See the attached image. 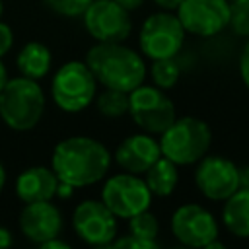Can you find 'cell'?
Instances as JSON below:
<instances>
[{"instance_id": "27", "label": "cell", "mask_w": 249, "mask_h": 249, "mask_svg": "<svg viewBox=\"0 0 249 249\" xmlns=\"http://www.w3.org/2000/svg\"><path fill=\"white\" fill-rule=\"evenodd\" d=\"M239 72H241L243 84H245L247 89H249V41H247V45L243 47V53H241V56H239Z\"/></svg>"}, {"instance_id": "34", "label": "cell", "mask_w": 249, "mask_h": 249, "mask_svg": "<svg viewBox=\"0 0 249 249\" xmlns=\"http://www.w3.org/2000/svg\"><path fill=\"white\" fill-rule=\"evenodd\" d=\"M6 82H8V70H6V66L2 62V58H0V91H2V88H4Z\"/></svg>"}, {"instance_id": "11", "label": "cell", "mask_w": 249, "mask_h": 249, "mask_svg": "<svg viewBox=\"0 0 249 249\" xmlns=\"http://www.w3.org/2000/svg\"><path fill=\"white\" fill-rule=\"evenodd\" d=\"M177 18L187 33L196 37H212L230 25V2L183 0L177 8Z\"/></svg>"}, {"instance_id": "22", "label": "cell", "mask_w": 249, "mask_h": 249, "mask_svg": "<svg viewBox=\"0 0 249 249\" xmlns=\"http://www.w3.org/2000/svg\"><path fill=\"white\" fill-rule=\"evenodd\" d=\"M128 233L138 235L142 239L158 241V233H160L158 218L150 210H142V212L134 214L132 218H128Z\"/></svg>"}, {"instance_id": "2", "label": "cell", "mask_w": 249, "mask_h": 249, "mask_svg": "<svg viewBox=\"0 0 249 249\" xmlns=\"http://www.w3.org/2000/svg\"><path fill=\"white\" fill-rule=\"evenodd\" d=\"M86 64L97 84L126 93L144 84L146 78V62L140 53L123 43H95L86 53Z\"/></svg>"}, {"instance_id": "10", "label": "cell", "mask_w": 249, "mask_h": 249, "mask_svg": "<svg viewBox=\"0 0 249 249\" xmlns=\"http://www.w3.org/2000/svg\"><path fill=\"white\" fill-rule=\"evenodd\" d=\"M74 233L88 245L109 247V243L119 235L117 216L99 200H82L72 212Z\"/></svg>"}, {"instance_id": "7", "label": "cell", "mask_w": 249, "mask_h": 249, "mask_svg": "<svg viewBox=\"0 0 249 249\" xmlns=\"http://www.w3.org/2000/svg\"><path fill=\"white\" fill-rule=\"evenodd\" d=\"M185 27L181 25L177 14H171L167 10L150 14L142 25L138 35L140 51L146 58H171L175 56L185 41Z\"/></svg>"}, {"instance_id": "4", "label": "cell", "mask_w": 249, "mask_h": 249, "mask_svg": "<svg viewBox=\"0 0 249 249\" xmlns=\"http://www.w3.org/2000/svg\"><path fill=\"white\" fill-rule=\"evenodd\" d=\"M161 156L171 160L177 165H191L202 160L212 144L210 126L196 117L175 119L160 134Z\"/></svg>"}, {"instance_id": "6", "label": "cell", "mask_w": 249, "mask_h": 249, "mask_svg": "<svg viewBox=\"0 0 249 249\" xmlns=\"http://www.w3.org/2000/svg\"><path fill=\"white\" fill-rule=\"evenodd\" d=\"M128 115L140 130L150 134H161L177 119L175 105L165 89L146 84L128 91Z\"/></svg>"}, {"instance_id": "16", "label": "cell", "mask_w": 249, "mask_h": 249, "mask_svg": "<svg viewBox=\"0 0 249 249\" xmlns=\"http://www.w3.org/2000/svg\"><path fill=\"white\" fill-rule=\"evenodd\" d=\"M56 185H58V177L53 171V167L31 165L18 175L16 196L23 204L39 202V200H53L56 195Z\"/></svg>"}, {"instance_id": "23", "label": "cell", "mask_w": 249, "mask_h": 249, "mask_svg": "<svg viewBox=\"0 0 249 249\" xmlns=\"http://www.w3.org/2000/svg\"><path fill=\"white\" fill-rule=\"evenodd\" d=\"M230 25L235 35L249 37V0H233L230 4Z\"/></svg>"}, {"instance_id": "25", "label": "cell", "mask_w": 249, "mask_h": 249, "mask_svg": "<svg viewBox=\"0 0 249 249\" xmlns=\"http://www.w3.org/2000/svg\"><path fill=\"white\" fill-rule=\"evenodd\" d=\"M160 243L158 241H150V239H142L138 235L126 233L123 237H115L109 247H117V249H156Z\"/></svg>"}, {"instance_id": "28", "label": "cell", "mask_w": 249, "mask_h": 249, "mask_svg": "<svg viewBox=\"0 0 249 249\" xmlns=\"http://www.w3.org/2000/svg\"><path fill=\"white\" fill-rule=\"evenodd\" d=\"M39 247H41V249H70L72 245H70L68 241L60 239V235H56V237L47 239V241H45V243H41Z\"/></svg>"}, {"instance_id": "21", "label": "cell", "mask_w": 249, "mask_h": 249, "mask_svg": "<svg viewBox=\"0 0 249 249\" xmlns=\"http://www.w3.org/2000/svg\"><path fill=\"white\" fill-rule=\"evenodd\" d=\"M150 76H152L154 86H158L161 89H171L177 84L179 76H181V68H179L175 56H171V58H156V60H152Z\"/></svg>"}, {"instance_id": "31", "label": "cell", "mask_w": 249, "mask_h": 249, "mask_svg": "<svg viewBox=\"0 0 249 249\" xmlns=\"http://www.w3.org/2000/svg\"><path fill=\"white\" fill-rule=\"evenodd\" d=\"M181 2H183V0H154V4H156V6H160L161 10H167V12L177 10Z\"/></svg>"}, {"instance_id": "26", "label": "cell", "mask_w": 249, "mask_h": 249, "mask_svg": "<svg viewBox=\"0 0 249 249\" xmlns=\"http://www.w3.org/2000/svg\"><path fill=\"white\" fill-rule=\"evenodd\" d=\"M12 45H14V31H12V27L8 23L0 21V58L6 53H10Z\"/></svg>"}, {"instance_id": "30", "label": "cell", "mask_w": 249, "mask_h": 249, "mask_svg": "<svg viewBox=\"0 0 249 249\" xmlns=\"http://www.w3.org/2000/svg\"><path fill=\"white\" fill-rule=\"evenodd\" d=\"M12 241H14V237H12V231H10L8 228L0 226V249H6V247H10V245H12Z\"/></svg>"}, {"instance_id": "15", "label": "cell", "mask_w": 249, "mask_h": 249, "mask_svg": "<svg viewBox=\"0 0 249 249\" xmlns=\"http://www.w3.org/2000/svg\"><path fill=\"white\" fill-rule=\"evenodd\" d=\"M121 169L136 175H144L160 158V142L150 132H136L123 138L113 154Z\"/></svg>"}, {"instance_id": "20", "label": "cell", "mask_w": 249, "mask_h": 249, "mask_svg": "<svg viewBox=\"0 0 249 249\" xmlns=\"http://www.w3.org/2000/svg\"><path fill=\"white\" fill-rule=\"evenodd\" d=\"M95 107L103 117L117 119L128 113V93L113 88H105L95 95Z\"/></svg>"}, {"instance_id": "9", "label": "cell", "mask_w": 249, "mask_h": 249, "mask_svg": "<svg viewBox=\"0 0 249 249\" xmlns=\"http://www.w3.org/2000/svg\"><path fill=\"white\" fill-rule=\"evenodd\" d=\"M84 29L97 43H123L132 31V19L115 0H93L82 14Z\"/></svg>"}, {"instance_id": "3", "label": "cell", "mask_w": 249, "mask_h": 249, "mask_svg": "<svg viewBox=\"0 0 249 249\" xmlns=\"http://www.w3.org/2000/svg\"><path fill=\"white\" fill-rule=\"evenodd\" d=\"M45 113V93L39 80L25 76L8 78L0 91V119L16 130L27 132L39 124Z\"/></svg>"}, {"instance_id": "5", "label": "cell", "mask_w": 249, "mask_h": 249, "mask_svg": "<svg viewBox=\"0 0 249 249\" xmlns=\"http://www.w3.org/2000/svg\"><path fill=\"white\" fill-rule=\"evenodd\" d=\"M97 95V80L86 60L64 62L51 80V97L64 113L88 109Z\"/></svg>"}, {"instance_id": "1", "label": "cell", "mask_w": 249, "mask_h": 249, "mask_svg": "<svg viewBox=\"0 0 249 249\" xmlns=\"http://www.w3.org/2000/svg\"><path fill=\"white\" fill-rule=\"evenodd\" d=\"M109 148L91 136H70L60 140L51 156V167L58 181L76 189L89 187L105 179L111 167Z\"/></svg>"}, {"instance_id": "8", "label": "cell", "mask_w": 249, "mask_h": 249, "mask_svg": "<svg viewBox=\"0 0 249 249\" xmlns=\"http://www.w3.org/2000/svg\"><path fill=\"white\" fill-rule=\"evenodd\" d=\"M101 202L117 218L128 220L134 214L150 208L152 193L140 175L123 171L105 179L101 187Z\"/></svg>"}, {"instance_id": "13", "label": "cell", "mask_w": 249, "mask_h": 249, "mask_svg": "<svg viewBox=\"0 0 249 249\" xmlns=\"http://www.w3.org/2000/svg\"><path fill=\"white\" fill-rule=\"evenodd\" d=\"M195 185L210 200H226L239 189V167L222 156H204L196 161Z\"/></svg>"}, {"instance_id": "36", "label": "cell", "mask_w": 249, "mask_h": 249, "mask_svg": "<svg viewBox=\"0 0 249 249\" xmlns=\"http://www.w3.org/2000/svg\"><path fill=\"white\" fill-rule=\"evenodd\" d=\"M2 12H4V4H2V0H0V16H2Z\"/></svg>"}, {"instance_id": "33", "label": "cell", "mask_w": 249, "mask_h": 249, "mask_svg": "<svg viewBox=\"0 0 249 249\" xmlns=\"http://www.w3.org/2000/svg\"><path fill=\"white\" fill-rule=\"evenodd\" d=\"M239 187H249V167L239 169Z\"/></svg>"}, {"instance_id": "32", "label": "cell", "mask_w": 249, "mask_h": 249, "mask_svg": "<svg viewBox=\"0 0 249 249\" xmlns=\"http://www.w3.org/2000/svg\"><path fill=\"white\" fill-rule=\"evenodd\" d=\"M117 4H121L124 10H128V12H132V10H138L142 4H144V0H115Z\"/></svg>"}, {"instance_id": "18", "label": "cell", "mask_w": 249, "mask_h": 249, "mask_svg": "<svg viewBox=\"0 0 249 249\" xmlns=\"http://www.w3.org/2000/svg\"><path fill=\"white\" fill-rule=\"evenodd\" d=\"M222 220L235 237H249V187H239L226 198Z\"/></svg>"}, {"instance_id": "24", "label": "cell", "mask_w": 249, "mask_h": 249, "mask_svg": "<svg viewBox=\"0 0 249 249\" xmlns=\"http://www.w3.org/2000/svg\"><path fill=\"white\" fill-rule=\"evenodd\" d=\"M45 6L49 10H53L58 16L64 18H82V14L86 12V8L93 2V0H43Z\"/></svg>"}, {"instance_id": "17", "label": "cell", "mask_w": 249, "mask_h": 249, "mask_svg": "<svg viewBox=\"0 0 249 249\" xmlns=\"http://www.w3.org/2000/svg\"><path fill=\"white\" fill-rule=\"evenodd\" d=\"M51 64H53V54H51L49 47L45 43H39V41L25 43L16 56L18 72L25 78H31V80L45 78L51 70Z\"/></svg>"}, {"instance_id": "29", "label": "cell", "mask_w": 249, "mask_h": 249, "mask_svg": "<svg viewBox=\"0 0 249 249\" xmlns=\"http://www.w3.org/2000/svg\"><path fill=\"white\" fill-rule=\"evenodd\" d=\"M74 191H76V187H72L70 183L58 181V185H56V195H54V196H58V198H62V200H66V198H70V196L74 195Z\"/></svg>"}, {"instance_id": "35", "label": "cell", "mask_w": 249, "mask_h": 249, "mask_svg": "<svg viewBox=\"0 0 249 249\" xmlns=\"http://www.w3.org/2000/svg\"><path fill=\"white\" fill-rule=\"evenodd\" d=\"M4 187H6V169H4V165H2V161H0V195H2Z\"/></svg>"}, {"instance_id": "12", "label": "cell", "mask_w": 249, "mask_h": 249, "mask_svg": "<svg viewBox=\"0 0 249 249\" xmlns=\"http://www.w3.org/2000/svg\"><path fill=\"white\" fill-rule=\"evenodd\" d=\"M173 237L187 247H206L218 237V224L204 206L189 202L181 204L171 216Z\"/></svg>"}, {"instance_id": "14", "label": "cell", "mask_w": 249, "mask_h": 249, "mask_svg": "<svg viewBox=\"0 0 249 249\" xmlns=\"http://www.w3.org/2000/svg\"><path fill=\"white\" fill-rule=\"evenodd\" d=\"M64 220L62 212L51 200L27 202L19 212V231L31 243H45L51 237L62 233Z\"/></svg>"}, {"instance_id": "19", "label": "cell", "mask_w": 249, "mask_h": 249, "mask_svg": "<svg viewBox=\"0 0 249 249\" xmlns=\"http://www.w3.org/2000/svg\"><path fill=\"white\" fill-rule=\"evenodd\" d=\"M144 181L152 193V196H169L179 181V171H177V163H173L171 160H167L165 156H161L146 173H144Z\"/></svg>"}]
</instances>
